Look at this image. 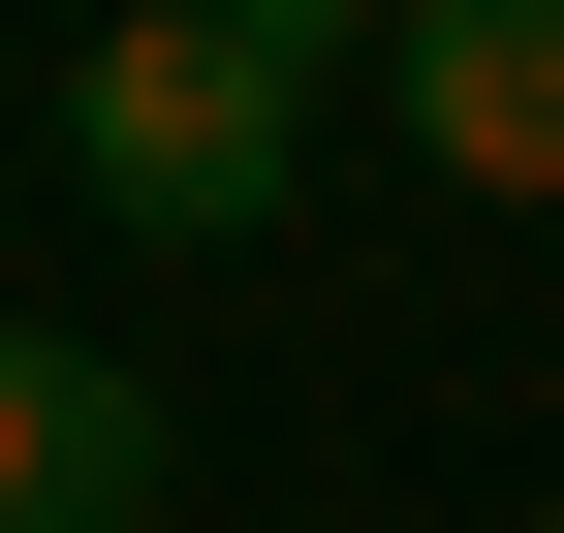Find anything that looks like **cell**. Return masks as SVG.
Returning <instances> with one entry per match:
<instances>
[{
	"label": "cell",
	"instance_id": "6da1fadb",
	"mask_svg": "<svg viewBox=\"0 0 564 533\" xmlns=\"http://www.w3.org/2000/svg\"><path fill=\"white\" fill-rule=\"evenodd\" d=\"M63 157H95L126 251H282V188H314V63L220 32V0H126V32L63 63Z\"/></svg>",
	"mask_w": 564,
	"mask_h": 533
},
{
	"label": "cell",
	"instance_id": "277c9868",
	"mask_svg": "<svg viewBox=\"0 0 564 533\" xmlns=\"http://www.w3.org/2000/svg\"><path fill=\"white\" fill-rule=\"evenodd\" d=\"M220 32H282V63H345V32H408V0H220Z\"/></svg>",
	"mask_w": 564,
	"mask_h": 533
},
{
	"label": "cell",
	"instance_id": "3957f363",
	"mask_svg": "<svg viewBox=\"0 0 564 533\" xmlns=\"http://www.w3.org/2000/svg\"><path fill=\"white\" fill-rule=\"evenodd\" d=\"M408 157L440 188H564V0H408Z\"/></svg>",
	"mask_w": 564,
	"mask_h": 533
},
{
	"label": "cell",
	"instance_id": "7a4b0ae2",
	"mask_svg": "<svg viewBox=\"0 0 564 533\" xmlns=\"http://www.w3.org/2000/svg\"><path fill=\"white\" fill-rule=\"evenodd\" d=\"M158 502H188V471H158V377L0 314V533H158Z\"/></svg>",
	"mask_w": 564,
	"mask_h": 533
}]
</instances>
